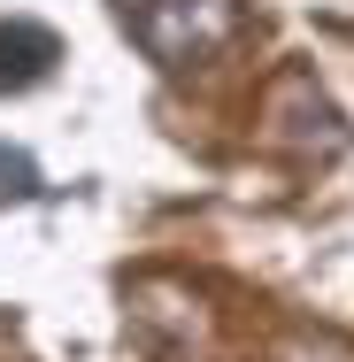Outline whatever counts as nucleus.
Instances as JSON below:
<instances>
[{"mask_svg":"<svg viewBox=\"0 0 354 362\" xmlns=\"http://www.w3.org/2000/svg\"><path fill=\"white\" fill-rule=\"evenodd\" d=\"M54 31H39V23H0V85H39V77L54 70Z\"/></svg>","mask_w":354,"mask_h":362,"instance_id":"1","label":"nucleus"}]
</instances>
